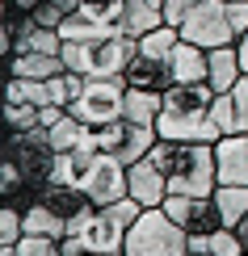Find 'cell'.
Instances as JSON below:
<instances>
[{
  "mask_svg": "<svg viewBox=\"0 0 248 256\" xmlns=\"http://www.w3.org/2000/svg\"><path fill=\"white\" fill-rule=\"evenodd\" d=\"M244 76V63H240V46H214L210 50V68H206V84L214 92H231L235 80Z\"/></svg>",
  "mask_w": 248,
  "mask_h": 256,
  "instance_id": "cell-17",
  "label": "cell"
},
{
  "mask_svg": "<svg viewBox=\"0 0 248 256\" xmlns=\"http://www.w3.org/2000/svg\"><path fill=\"white\" fill-rule=\"evenodd\" d=\"M193 4H198V0H164V21H168V26H181V21L189 17Z\"/></svg>",
  "mask_w": 248,
  "mask_h": 256,
  "instance_id": "cell-30",
  "label": "cell"
},
{
  "mask_svg": "<svg viewBox=\"0 0 248 256\" xmlns=\"http://www.w3.org/2000/svg\"><path fill=\"white\" fill-rule=\"evenodd\" d=\"M21 236H26V214H21L17 206H5V202H0V248H5V244H17Z\"/></svg>",
  "mask_w": 248,
  "mask_h": 256,
  "instance_id": "cell-26",
  "label": "cell"
},
{
  "mask_svg": "<svg viewBox=\"0 0 248 256\" xmlns=\"http://www.w3.org/2000/svg\"><path fill=\"white\" fill-rule=\"evenodd\" d=\"M68 68L63 55H51V50H13L5 55V76H26V80H51Z\"/></svg>",
  "mask_w": 248,
  "mask_h": 256,
  "instance_id": "cell-13",
  "label": "cell"
},
{
  "mask_svg": "<svg viewBox=\"0 0 248 256\" xmlns=\"http://www.w3.org/2000/svg\"><path fill=\"white\" fill-rule=\"evenodd\" d=\"M235 46H240V63H244V72H248V34H244L240 42H235Z\"/></svg>",
  "mask_w": 248,
  "mask_h": 256,
  "instance_id": "cell-34",
  "label": "cell"
},
{
  "mask_svg": "<svg viewBox=\"0 0 248 256\" xmlns=\"http://www.w3.org/2000/svg\"><path fill=\"white\" fill-rule=\"evenodd\" d=\"M214 206H219V214H223V227H240L244 214H248V185H223L219 180V189H214Z\"/></svg>",
  "mask_w": 248,
  "mask_h": 256,
  "instance_id": "cell-21",
  "label": "cell"
},
{
  "mask_svg": "<svg viewBox=\"0 0 248 256\" xmlns=\"http://www.w3.org/2000/svg\"><path fill=\"white\" fill-rule=\"evenodd\" d=\"M55 180H72L93 198V206H110V202L131 198V168L114 152L101 147H76V152H59Z\"/></svg>",
  "mask_w": 248,
  "mask_h": 256,
  "instance_id": "cell-1",
  "label": "cell"
},
{
  "mask_svg": "<svg viewBox=\"0 0 248 256\" xmlns=\"http://www.w3.org/2000/svg\"><path fill=\"white\" fill-rule=\"evenodd\" d=\"M177 42H181V26H168V21H164V26H156L152 34L139 38V50H143V55H160V59H168Z\"/></svg>",
  "mask_w": 248,
  "mask_h": 256,
  "instance_id": "cell-24",
  "label": "cell"
},
{
  "mask_svg": "<svg viewBox=\"0 0 248 256\" xmlns=\"http://www.w3.org/2000/svg\"><path fill=\"white\" fill-rule=\"evenodd\" d=\"M30 17H34L38 26H51V30H59V26H63V17H68V13H63V8H55L51 0H42V4H38V8H34Z\"/></svg>",
  "mask_w": 248,
  "mask_h": 256,
  "instance_id": "cell-29",
  "label": "cell"
},
{
  "mask_svg": "<svg viewBox=\"0 0 248 256\" xmlns=\"http://www.w3.org/2000/svg\"><path fill=\"white\" fill-rule=\"evenodd\" d=\"M0 256H63V240H55V236H30L26 231L17 244H5Z\"/></svg>",
  "mask_w": 248,
  "mask_h": 256,
  "instance_id": "cell-23",
  "label": "cell"
},
{
  "mask_svg": "<svg viewBox=\"0 0 248 256\" xmlns=\"http://www.w3.org/2000/svg\"><path fill=\"white\" fill-rule=\"evenodd\" d=\"M59 34H63V42H93V38L118 34V26H114V21H93V17H84V13H68V17H63V26H59Z\"/></svg>",
  "mask_w": 248,
  "mask_h": 256,
  "instance_id": "cell-20",
  "label": "cell"
},
{
  "mask_svg": "<svg viewBox=\"0 0 248 256\" xmlns=\"http://www.w3.org/2000/svg\"><path fill=\"white\" fill-rule=\"evenodd\" d=\"M235 231H240V240H244V248H248V214H244V222H240Z\"/></svg>",
  "mask_w": 248,
  "mask_h": 256,
  "instance_id": "cell-35",
  "label": "cell"
},
{
  "mask_svg": "<svg viewBox=\"0 0 248 256\" xmlns=\"http://www.w3.org/2000/svg\"><path fill=\"white\" fill-rule=\"evenodd\" d=\"M42 202H47V206L55 210L63 222H68V231H76L80 222L97 210V206H93V198L84 194L80 185H72V180H51V185L42 189Z\"/></svg>",
  "mask_w": 248,
  "mask_h": 256,
  "instance_id": "cell-11",
  "label": "cell"
},
{
  "mask_svg": "<svg viewBox=\"0 0 248 256\" xmlns=\"http://www.w3.org/2000/svg\"><path fill=\"white\" fill-rule=\"evenodd\" d=\"M206 68H210V50H202L198 42H185L181 38L168 55V72H172V84H198L206 80Z\"/></svg>",
  "mask_w": 248,
  "mask_h": 256,
  "instance_id": "cell-16",
  "label": "cell"
},
{
  "mask_svg": "<svg viewBox=\"0 0 248 256\" xmlns=\"http://www.w3.org/2000/svg\"><path fill=\"white\" fill-rule=\"evenodd\" d=\"M122 80L131 84V88H152V92L172 88L168 59H160V55H143V50H135V59L126 63V72H122Z\"/></svg>",
  "mask_w": 248,
  "mask_h": 256,
  "instance_id": "cell-14",
  "label": "cell"
},
{
  "mask_svg": "<svg viewBox=\"0 0 248 256\" xmlns=\"http://www.w3.org/2000/svg\"><path fill=\"white\" fill-rule=\"evenodd\" d=\"M21 214H26V231H30V236H55V240L68 236V222H63V218H59L42 198L34 202V206H26Z\"/></svg>",
  "mask_w": 248,
  "mask_h": 256,
  "instance_id": "cell-22",
  "label": "cell"
},
{
  "mask_svg": "<svg viewBox=\"0 0 248 256\" xmlns=\"http://www.w3.org/2000/svg\"><path fill=\"white\" fill-rule=\"evenodd\" d=\"M210 118H214V126H219L223 134H240L235 130V101H231V92H214Z\"/></svg>",
  "mask_w": 248,
  "mask_h": 256,
  "instance_id": "cell-27",
  "label": "cell"
},
{
  "mask_svg": "<svg viewBox=\"0 0 248 256\" xmlns=\"http://www.w3.org/2000/svg\"><path fill=\"white\" fill-rule=\"evenodd\" d=\"M152 160L168 180V194H198L210 198L219 189V156L214 143H181V138H160L152 147Z\"/></svg>",
  "mask_w": 248,
  "mask_h": 256,
  "instance_id": "cell-3",
  "label": "cell"
},
{
  "mask_svg": "<svg viewBox=\"0 0 248 256\" xmlns=\"http://www.w3.org/2000/svg\"><path fill=\"white\" fill-rule=\"evenodd\" d=\"M223 185H248V134H223L214 143Z\"/></svg>",
  "mask_w": 248,
  "mask_h": 256,
  "instance_id": "cell-15",
  "label": "cell"
},
{
  "mask_svg": "<svg viewBox=\"0 0 248 256\" xmlns=\"http://www.w3.org/2000/svg\"><path fill=\"white\" fill-rule=\"evenodd\" d=\"M160 110H164V92H152V88H131V84H126L122 118H131V122H143V126H156Z\"/></svg>",
  "mask_w": 248,
  "mask_h": 256,
  "instance_id": "cell-19",
  "label": "cell"
},
{
  "mask_svg": "<svg viewBox=\"0 0 248 256\" xmlns=\"http://www.w3.org/2000/svg\"><path fill=\"white\" fill-rule=\"evenodd\" d=\"M156 26H164V8L152 4V0H126L122 4V17H118V30L131 38H143L152 34Z\"/></svg>",
  "mask_w": 248,
  "mask_h": 256,
  "instance_id": "cell-18",
  "label": "cell"
},
{
  "mask_svg": "<svg viewBox=\"0 0 248 256\" xmlns=\"http://www.w3.org/2000/svg\"><path fill=\"white\" fill-rule=\"evenodd\" d=\"M139 202L135 198H122V202H110V206H97L89 218L76 227V236L89 244L93 252L101 256H122V244H126V231H131V222L139 218Z\"/></svg>",
  "mask_w": 248,
  "mask_h": 256,
  "instance_id": "cell-7",
  "label": "cell"
},
{
  "mask_svg": "<svg viewBox=\"0 0 248 256\" xmlns=\"http://www.w3.org/2000/svg\"><path fill=\"white\" fill-rule=\"evenodd\" d=\"M97 256H101V252H97Z\"/></svg>",
  "mask_w": 248,
  "mask_h": 256,
  "instance_id": "cell-36",
  "label": "cell"
},
{
  "mask_svg": "<svg viewBox=\"0 0 248 256\" xmlns=\"http://www.w3.org/2000/svg\"><path fill=\"white\" fill-rule=\"evenodd\" d=\"M5 126H17V130H34L42 126V110L30 101H5Z\"/></svg>",
  "mask_w": 248,
  "mask_h": 256,
  "instance_id": "cell-25",
  "label": "cell"
},
{
  "mask_svg": "<svg viewBox=\"0 0 248 256\" xmlns=\"http://www.w3.org/2000/svg\"><path fill=\"white\" fill-rule=\"evenodd\" d=\"M214 88L206 80L198 84H172L164 88V110L156 118L160 138H181V143H219L223 130L210 118Z\"/></svg>",
  "mask_w": 248,
  "mask_h": 256,
  "instance_id": "cell-2",
  "label": "cell"
},
{
  "mask_svg": "<svg viewBox=\"0 0 248 256\" xmlns=\"http://www.w3.org/2000/svg\"><path fill=\"white\" fill-rule=\"evenodd\" d=\"M164 210L172 214L185 236H210V231L223 227V214L219 206H214V198H198V194H168Z\"/></svg>",
  "mask_w": 248,
  "mask_h": 256,
  "instance_id": "cell-10",
  "label": "cell"
},
{
  "mask_svg": "<svg viewBox=\"0 0 248 256\" xmlns=\"http://www.w3.org/2000/svg\"><path fill=\"white\" fill-rule=\"evenodd\" d=\"M131 198L139 206H164L168 202V180L160 172V164L152 160V152L131 164Z\"/></svg>",
  "mask_w": 248,
  "mask_h": 256,
  "instance_id": "cell-12",
  "label": "cell"
},
{
  "mask_svg": "<svg viewBox=\"0 0 248 256\" xmlns=\"http://www.w3.org/2000/svg\"><path fill=\"white\" fill-rule=\"evenodd\" d=\"M189 236L172 222V214L164 206H143L139 218L126 231L122 256H185Z\"/></svg>",
  "mask_w": 248,
  "mask_h": 256,
  "instance_id": "cell-6",
  "label": "cell"
},
{
  "mask_svg": "<svg viewBox=\"0 0 248 256\" xmlns=\"http://www.w3.org/2000/svg\"><path fill=\"white\" fill-rule=\"evenodd\" d=\"M122 101H126V80L122 76H105V80H84L80 97L72 101V114L84 126H105L122 118Z\"/></svg>",
  "mask_w": 248,
  "mask_h": 256,
  "instance_id": "cell-8",
  "label": "cell"
},
{
  "mask_svg": "<svg viewBox=\"0 0 248 256\" xmlns=\"http://www.w3.org/2000/svg\"><path fill=\"white\" fill-rule=\"evenodd\" d=\"M231 101H235V130H240V134H248V72H244L240 80H235Z\"/></svg>",
  "mask_w": 248,
  "mask_h": 256,
  "instance_id": "cell-28",
  "label": "cell"
},
{
  "mask_svg": "<svg viewBox=\"0 0 248 256\" xmlns=\"http://www.w3.org/2000/svg\"><path fill=\"white\" fill-rule=\"evenodd\" d=\"M13 4H17V8H21V13H34V8H38V4H42V0H13Z\"/></svg>",
  "mask_w": 248,
  "mask_h": 256,
  "instance_id": "cell-33",
  "label": "cell"
},
{
  "mask_svg": "<svg viewBox=\"0 0 248 256\" xmlns=\"http://www.w3.org/2000/svg\"><path fill=\"white\" fill-rule=\"evenodd\" d=\"M51 4H55V8H63V13H76V8H80V0H51Z\"/></svg>",
  "mask_w": 248,
  "mask_h": 256,
  "instance_id": "cell-32",
  "label": "cell"
},
{
  "mask_svg": "<svg viewBox=\"0 0 248 256\" xmlns=\"http://www.w3.org/2000/svg\"><path fill=\"white\" fill-rule=\"evenodd\" d=\"M248 34V0H198L181 21V38L198 42L202 50L231 46Z\"/></svg>",
  "mask_w": 248,
  "mask_h": 256,
  "instance_id": "cell-4",
  "label": "cell"
},
{
  "mask_svg": "<svg viewBox=\"0 0 248 256\" xmlns=\"http://www.w3.org/2000/svg\"><path fill=\"white\" fill-rule=\"evenodd\" d=\"M135 50H139V38L118 30V34L93 38V42H63V63L89 80H105V76H122Z\"/></svg>",
  "mask_w": 248,
  "mask_h": 256,
  "instance_id": "cell-5",
  "label": "cell"
},
{
  "mask_svg": "<svg viewBox=\"0 0 248 256\" xmlns=\"http://www.w3.org/2000/svg\"><path fill=\"white\" fill-rule=\"evenodd\" d=\"M185 256H214V248H210V240H206V236H189Z\"/></svg>",
  "mask_w": 248,
  "mask_h": 256,
  "instance_id": "cell-31",
  "label": "cell"
},
{
  "mask_svg": "<svg viewBox=\"0 0 248 256\" xmlns=\"http://www.w3.org/2000/svg\"><path fill=\"white\" fill-rule=\"evenodd\" d=\"M97 143H101V152H114L126 168H131L135 160H143L160 143V130L156 126H143V122H131V118H118V122L97 126Z\"/></svg>",
  "mask_w": 248,
  "mask_h": 256,
  "instance_id": "cell-9",
  "label": "cell"
}]
</instances>
